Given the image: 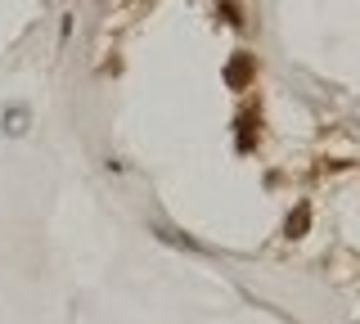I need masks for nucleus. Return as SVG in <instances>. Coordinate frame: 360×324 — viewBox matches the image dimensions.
<instances>
[{
	"label": "nucleus",
	"mask_w": 360,
	"mask_h": 324,
	"mask_svg": "<svg viewBox=\"0 0 360 324\" xmlns=\"http://www.w3.org/2000/svg\"><path fill=\"white\" fill-rule=\"evenodd\" d=\"M307 226H311V207H297L288 216V239H302V234H307Z\"/></svg>",
	"instance_id": "nucleus-2"
},
{
	"label": "nucleus",
	"mask_w": 360,
	"mask_h": 324,
	"mask_svg": "<svg viewBox=\"0 0 360 324\" xmlns=\"http://www.w3.org/2000/svg\"><path fill=\"white\" fill-rule=\"evenodd\" d=\"M248 77H252V54H234V63L225 68V82H230L234 91H243Z\"/></svg>",
	"instance_id": "nucleus-1"
}]
</instances>
